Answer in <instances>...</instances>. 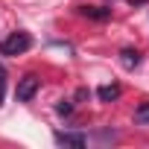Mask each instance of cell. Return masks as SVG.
Instances as JSON below:
<instances>
[{"instance_id": "3", "label": "cell", "mask_w": 149, "mask_h": 149, "mask_svg": "<svg viewBox=\"0 0 149 149\" xmlns=\"http://www.w3.org/2000/svg\"><path fill=\"white\" fill-rule=\"evenodd\" d=\"M56 143H61V146H73V149H85L88 137H85V134H70V132H56Z\"/></svg>"}, {"instance_id": "6", "label": "cell", "mask_w": 149, "mask_h": 149, "mask_svg": "<svg viewBox=\"0 0 149 149\" xmlns=\"http://www.w3.org/2000/svg\"><path fill=\"white\" fill-rule=\"evenodd\" d=\"M120 56H123V58H120V61H123V67H129V70H132V67H137V61H140V56H137L134 50H123Z\"/></svg>"}, {"instance_id": "9", "label": "cell", "mask_w": 149, "mask_h": 149, "mask_svg": "<svg viewBox=\"0 0 149 149\" xmlns=\"http://www.w3.org/2000/svg\"><path fill=\"white\" fill-rule=\"evenodd\" d=\"M56 111H58V114H70V111H73V105H70L67 100H61V102L56 105Z\"/></svg>"}, {"instance_id": "8", "label": "cell", "mask_w": 149, "mask_h": 149, "mask_svg": "<svg viewBox=\"0 0 149 149\" xmlns=\"http://www.w3.org/2000/svg\"><path fill=\"white\" fill-rule=\"evenodd\" d=\"M3 94H6V70L0 64V105H3Z\"/></svg>"}, {"instance_id": "1", "label": "cell", "mask_w": 149, "mask_h": 149, "mask_svg": "<svg viewBox=\"0 0 149 149\" xmlns=\"http://www.w3.org/2000/svg\"><path fill=\"white\" fill-rule=\"evenodd\" d=\"M32 47V35L29 32H12V35H6L3 41H0V53L3 56H21V53H26Z\"/></svg>"}, {"instance_id": "4", "label": "cell", "mask_w": 149, "mask_h": 149, "mask_svg": "<svg viewBox=\"0 0 149 149\" xmlns=\"http://www.w3.org/2000/svg\"><path fill=\"white\" fill-rule=\"evenodd\" d=\"M79 12L85 18H94V21H108L111 18V9H102V6H82Z\"/></svg>"}, {"instance_id": "5", "label": "cell", "mask_w": 149, "mask_h": 149, "mask_svg": "<svg viewBox=\"0 0 149 149\" xmlns=\"http://www.w3.org/2000/svg\"><path fill=\"white\" fill-rule=\"evenodd\" d=\"M97 94H100V100H102V102H111V100H117V97H120V85H102Z\"/></svg>"}, {"instance_id": "2", "label": "cell", "mask_w": 149, "mask_h": 149, "mask_svg": "<svg viewBox=\"0 0 149 149\" xmlns=\"http://www.w3.org/2000/svg\"><path fill=\"white\" fill-rule=\"evenodd\" d=\"M38 94V76H24V79H18V88H15V97H18V102H29L32 97Z\"/></svg>"}, {"instance_id": "7", "label": "cell", "mask_w": 149, "mask_h": 149, "mask_svg": "<svg viewBox=\"0 0 149 149\" xmlns=\"http://www.w3.org/2000/svg\"><path fill=\"white\" fill-rule=\"evenodd\" d=\"M134 123H137V126H149V102L137 105V111H134Z\"/></svg>"}]
</instances>
